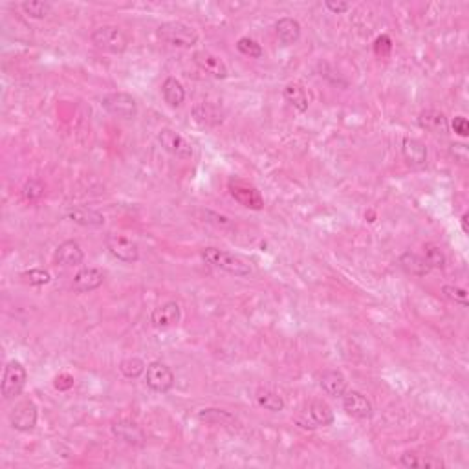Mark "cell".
<instances>
[{
  "mask_svg": "<svg viewBox=\"0 0 469 469\" xmlns=\"http://www.w3.org/2000/svg\"><path fill=\"white\" fill-rule=\"evenodd\" d=\"M202 259L208 262L209 266L218 268V270L226 271L229 275H235V277H250L252 275V266L247 264L244 259H240L235 253L224 252V250H218V247H204L202 250Z\"/></svg>",
  "mask_w": 469,
  "mask_h": 469,
  "instance_id": "6da1fadb",
  "label": "cell"
},
{
  "mask_svg": "<svg viewBox=\"0 0 469 469\" xmlns=\"http://www.w3.org/2000/svg\"><path fill=\"white\" fill-rule=\"evenodd\" d=\"M158 37L169 46L191 48L198 43V32L180 20H169L158 26Z\"/></svg>",
  "mask_w": 469,
  "mask_h": 469,
  "instance_id": "7a4b0ae2",
  "label": "cell"
},
{
  "mask_svg": "<svg viewBox=\"0 0 469 469\" xmlns=\"http://www.w3.org/2000/svg\"><path fill=\"white\" fill-rule=\"evenodd\" d=\"M297 426L304 429H318V427H328L334 423V411L327 402L322 400H312L304 403V407L295 416Z\"/></svg>",
  "mask_w": 469,
  "mask_h": 469,
  "instance_id": "3957f363",
  "label": "cell"
},
{
  "mask_svg": "<svg viewBox=\"0 0 469 469\" xmlns=\"http://www.w3.org/2000/svg\"><path fill=\"white\" fill-rule=\"evenodd\" d=\"M92 44L109 53H123L128 48V35L114 24H104L95 28L90 35Z\"/></svg>",
  "mask_w": 469,
  "mask_h": 469,
  "instance_id": "277c9868",
  "label": "cell"
},
{
  "mask_svg": "<svg viewBox=\"0 0 469 469\" xmlns=\"http://www.w3.org/2000/svg\"><path fill=\"white\" fill-rule=\"evenodd\" d=\"M28 381V372L24 369L20 361L11 360L4 367V376H2V398L13 400L20 396Z\"/></svg>",
  "mask_w": 469,
  "mask_h": 469,
  "instance_id": "5b68a950",
  "label": "cell"
},
{
  "mask_svg": "<svg viewBox=\"0 0 469 469\" xmlns=\"http://www.w3.org/2000/svg\"><path fill=\"white\" fill-rule=\"evenodd\" d=\"M101 107L109 114L121 119H134L137 116V103L132 95L127 92H110L101 97Z\"/></svg>",
  "mask_w": 469,
  "mask_h": 469,
  "instance_id": "8992f818",
  "label": "cell"
},
{
  "mask_svg": "<svg viewBox=\"0 0 469 469\" xmlns=\"http://www.w3.org/2000/svg\"><path fill=\"white\" fill-rule=\"evenodd\" d=\"M228 191L229 195L244 208L252 209V211L264 209V198H262L261 191L257 189L253 184H250V182L240 180V178H231L228 182Z\"/></svg>",
  "mask_w": 469,
  "mask_h": 469,
  "instance_id": "52a82bcc",
  "label": "cell"
},
{
  "mask_svg": "<svg viewBox=\"0 0 469 469\" xmlns=\"http://www.w3.org/2000/svg\"><path fill=\"white\" fill-rule=\"evenodd\" d=\"M175 372L163 361H152L145 370V383L151 390L158 394H165L175 387Z\"/></svg>",
  "mask_w": 469,
  "mask_h": 469,
  "instance_id": "ba28073f",
  "label": "cell"
},
{
  "mask_svg": "<svg viewBox=\"0 0 469 469\" xmlns=\"http://www.w3.org/2000/svg\"><path fill=\"white\" fill-rule=\"evenodd\" d=\"M104 246L110 252V255L116 257L118 261L127 262V264H134L140 259V247L132 238L118 235V233H109L104 237Z\"/></svg>",
  "mask_w": 469,
  "mask_h": 469,
  "instance_id": "9c48e42d",
  "label": "cell"
},
{
  "mask_svg": "<svg viewBox=\"0 0 469 469\" xmlns=\"http://www.w3.org/2000/svg\"><path fill=\"white\" fill-rule=\"evenodd\" d=\"M39 409L35 405L34 400H22L11 409L10 412V426L13 427L15 431L20 433H28L32 431L35 426H37V418H39Z\"/></svg>",
  "mask_w": 469,
  "mask_h": 469,
  "instance_id": "30bf717a",
  "label": "cell"
},
{
  "mask_svg": "<svg viewBox=\"0 0 469 469\" xmlns=\"http://www.w3.org/2000/svg\"><path fill=\"white\" fill-rule=\"evenodd\" d=\"M158 142L171 156L178 158V160L193 158V145L180 132H176L172 128H161L160 132H158Z\"/></svg>",
  "mask_w": 469,
  "mask_h": 469,
  "instance_id": "8fae6325",
  "label": "cell"
},
{
  "mask_svg": "<svg viewBox=\"0 0 469 469\" xmlns=\"http://www.w3.org/2000/svg\"><path fill=\"white\" fill-rule=\"evenodd\" d=\"M110 431L114 435V438H118L119 442H123L127 446L132 447H143L145 442H147V436L142 427L137 426L136 422L128 420V418H121V420H116L110 427Z\"/></svg>",
  "mask_w": 469,
  "mask_h": 469,
  "instance_id": "7c38bea8",
  "label": "cell"
},
{
  "mask_svg": "<svg viewBox=\"0 0 469 469\" xmlns=\"http://www.w3.org/2000/svg\"><path fill=\"white\" fill-rule=\"evenodd\" d=\"M343 409L348 416L358 418V420H369L374 414V407L365 394L360 390H346L341 396Z\"/></svg>",
  "mask_w": 469,
  "mask_h": 469,
  "instance_id": "4fadbf2b",
  "label": "cell"
},
{
  "mask_svg": "<svg viewBox=\"0 0 469 469\" xmlns=\"http://www.w3.org/2000/svg\"><path fill=\"white\" fill-rule=\"evenodd\" d=\"M193 61L202 72L215 79H226L229 76L228 64L224 62L222 57H218L217 53L209 52V50H198L193 53Z\"/></svg>",
  "mask_w": 469,
  "mask_h": 469,
  "instance_id": "5bb4252c",
  "label": "cell"
},
{
  "mask_svg": "<svg viewBox=\"0 0 469 469\" xmlns=\"http://www.w3.org/2000/svg\"><path fill=\"white\" fill-rule=\"evenodd\" d=\"M182 319V308L176 301H167V303L160 304L158 308L152 310L151 313V325L154 328H171L176 327Z\"/></svg>",
  "mask_w": 469,
  "mask_h": 469,
  "instance_id": "9a60e30c",
  "label": "cell"
},
{
  "mask_svg": "<svg viewBox=\"0 0 469 469\" xmlns=\"http://www.w3.org/2000/svg\"><path fill=\"white\" fill-rule=\"evenodd\" d=\"M68 220H72L77 226H83V228H103L104 226V217L95 211L92 208H86V205H70V208L64 211Z\"/></svg>",
  "mask_w": 469,
  "mask_h": 469,
  "instance_id": "2e32d148",
  "label": "cell"
},
{
  "mask_svg": "<svg viewBox=\"0 0 469 469\" xmlns=\"http://www.w3.org/2000/svg\"><path fill=\"white\" fill-rule=\"evenodd\" d=\"M104 283V271L100 268H81L74 275V290L79 294H88L100 288Z\"/></svg>",
  "mask_w": 469,
  "mask_h": 469,
  "instance_id": "e0dca14e",
  "label": "cell"
},
{
  "mask_svg": "<svg viewBox=\"0 0 469 469\" xmlns=\"http://www.w3.org/2000/svg\"><path fill=\"white\" fill-rule=\"evenodd\" d=\"M418 125L423 130L436 134V136H444V134L449 132V123H447L446 114L436 109H427L423 112H420V116H418Z\"/></svg>",
  "mask_w": 469,
  "mask_h": 469,
  "instance_id": "ac0fdd59",
  "label": "cell"
},
{
  "mask_svg": "<svg viewBox=\"0 0 469 469\" xmlns=\"http://www.w3.org/2000/svg\"><path fill=\"white\" fill-rule=\"evenodd\" d=\"M83 261H85V252H83V247L79 246L77 240H64L55 250V262L57 264L74 268V266L83 264Z\"/></svg>",
  "mask_w": 469,
  "mask_h": 469,
  "instance_id": "d6986e66",
  "label": "cell"
},
{
  "mask_svg": "<svg viewBox=\"0 0 469 469\" xmlns=\"http://www.w3.org/2000/svg\"><path fill=\"white\" fill-rule=\"evenodd\" d=\"M319 385L321 389L332 396V398H341L343 394L348 390V381H346L345 376L339 372V370H325L319 378Z\"/></svg>",
  "mask_w": 469,
  "mask_h": 469,
  "instance_id": "ffe728a7",
  "label": "cell"
},
{
  "mask_svg": "<svg viewBox=\"0 0 469 469\" xmlns=\"http://www.w3.org/2000/svg\"><path fill=\"white\" fill-rule=\"evenodd\" d=\"M402 154L411 167H423L427 163V147L416 137H405L402 143Z\"/></svg>",
  "mask_w": 469,
  "mask_h": 469,
  "instance_id": "44dd1931",
  "label": "cell"
},
{
  "mask_svg": "<svg viewBox=\"0 0 469 469\" xmlns=\"http://www.w3.org/2000/svg\"><path fill=\"white\" fill-rule=\"evenodd\" d=\"M275 34H277V39L280 43L286 44V46L295 44L301 39V24L292 17H280L275 22Z\"/></svg>",
  "mask_w": 469,
  "mask_h": 469,
  "instance_id": "7402d4cb",
  "label": "cell"
},
{
  "mask_svg": "<svg viewBox=\"0 0 469 469\" xmlns=\"http://www.w3.org/2000/svg\"><path fill=\"white\" fill-rule=\"evenodd\" d=\"M283 97H285V101L290 107H294L301 114H304L308 110V94H306V90H304V86L301 83H288L283 88Z\"/></svg>",
  "mask_w": 469,
  "mask_h": 469,
  "instance_id": "603a6c76",
  "label": "cell"
},
{
  "mask_svg": "<svg viewBox=\"0 0 469 469\" xmlns=\"http://www.w3.org/2000/svg\"><path fill=\"white\" fill-rule=\"evenodd\" d=\"M400 266L409 275H414V277H426V275L431 273V268L423 261V257L416 255L414 252H403L400 255Z\"/></svg>",
  "mask_w": 469,
  "mask_h": 469,
  "instance_id": "cb8c5ba5",
  "label": "cell"
},
{
  "mask_svg": "<svg viewBox=\"0 0 469 469\" xmlns=\"http://www.w3.org/2000/svg\"><path fill=\"white\" fill-rule=\"evenodd\" d=\"M161 94H163L165 103L169 104V107H172V109L180 107V104L185 101V88L176 77H167V79L163 81V85H161Z\"/></svg>",
  "mask_w": 469,
  "mask_h": 469,
  "instance_id": "d4e9b609",
  "label": "cell"
},
{
  "mask_svg": "<svg viewBox=\"0 0 469 469\" xmlns=\"http://www.w3.org/2000/svg\"><path fill=\"white\" fill-rule=\"evenodd\" d=\"M193 116H195L196 123H200L202 127H215L222 121V114L218 112V109L211 103H196L193 107Z\"/></svg>",
  "mask_w": 469,
  "mask_h": 469,
  "instance_id": "484cf974",
  "label": "cell"
},
{
  "mask_svg": "<svg viewBox=\"0 0 469 469\" xmlns=\"http://www.w3.org/2000/svg\"><path fill=\"white\" fill-rule=\"evenodd\" d=\"M255 402L259 407L266 409V411H271V412H280L285 411L286 403L285 400H283V396H280L279 393H275V390L271 389H259L255 394Z\"/></svg>",
  "mask_w": 469,
  "mask_h": 469,
  "instance_id": "4316f807",
  "label": "cell"
},
{
  "mask_svg": "<svg viewBox=\"0 0 469 469\" xmlns=\"http://www.w3.org/2000/svg\"><path fill=\"white\" fill-rule=\"evenodd\" d=\"M400 465H403V468H446V462L435 458V456L405 453V455L400 456Z\"/></svg>",
  "mask_w": 469,
  "mask_h": 469,
  "instance_id": "83f0119b",
  "label": "cell"
},
{
  "mask_svg": "<svg viewBox=\"0 0 469 469\" xmlns=\"http://www.w3.org/2000/svg\"><path fill=\"white\" fill-rule=\"evenodd\" d=\"M423 261L427 262L431 270H444L447 264L446 253L442 252L436 244H426L423 246Z\"/></svg>",
  "mask_w": 469,
  "mask_h": 469,
  "instance_id": "f1b7e54d",
  "label": "cell"
},
{
  "mask_svg": "<svg viewBox=\"0 0 469 469\" xmlns=\"http://www.w3.org/2000/svg\"><path fill=\"white\" fill-rule=\"evenodd\" d=\"M145 370H147V365L140 358H127L119 363V372L127 379L140 378L142 374H145Z\"/></svg>",
  "mask_w": 469,
  "mask_h": 469,
  "instance_id": "f546056e",
  "label": "cell"
},
{
  "mask_svg": "<svg viewBox=\"0 0 469 469\" xmlns=\"http://www.w3.org/2000/svg\"><path fill=\"white\" fill-rule=\"evenodd\" d=\"M198 418L205 423H220V426H226V423H231L235 418L233 414H229L228 411L224 409H204V411L198 412Z\"/></svg>",
  "mask_w": 469,
  "mask_h": 469,
  "instance_id": "4dcf8cb0",
  "label": "cell"
},
{
  "mask_svg": "<svg viewBox=\"0 0 469 469\" xmlns=\"http://www.w3.org/2000/svg\"><path fill=\"white\" fill-rule=\"evenodd\" d=\"M22 11L32 19H44L52 13V4L50 2H43V0H29V2H22Z\"/></svg>",
  "mask_w": 469,
  "mask_h": 469,
  "instance_id": "1f68e13d",
  "label": "cell"
},
{
  "mask_svg": "<svg viewBox=\"0 0 469 469\" xmlns=\"http://www.w3.org/2000/svg\"><path fill=\"white\" fill-rule=\"evenodd\" d=\"M237 50L242 53V55H246L250 59H261L264 55V50L257 41L250 37H240L237 41Z\"/></svg>",
  "mask_w": 469,
  "mask_h": 469,
  "instance_id": "d6a6232c",
  "label": "cell"
},
{
  "mask_svg": "<svg viewBox=\"0 0 469 469\" xmlns=\"http://www.w3.org/2000/svg\"><path fill=\"white\" fill-rule=\"evenodd\" d=\"M24 279V283H28L29 286H44L52 280V273L44 268H32V270L24 271L20 275Z\"/></svg>",
  "mask_w": 469,
  "mask_h": 469,
  "instance_id": "836d02e7",
  "label": "cell"
},
{
  "mask_svg": "<svg viewBox=\"0 0 469 469\" xmlns=\"http://www.w3.org/2000/svg\"><path fill=\"white\" fill-rule=\"evenodd\" d=\"M442 294L446 295L449 301L460 304V306H468V290L462 288V286L455 285H444L442 286Z\"/></svg>",
  "mask_w": 469,
  "mask_h": 469,
  "instance_id": "e575fe53",
  "label": "cell"
},
{
  "mask_svg": "<svg viewBox=\"0 0 469 469\" xmlns=\"http://www.w3.org/2000/svg\"><path fill=\"white\" fill-rule=\"evenodd\" d=\"M44 195V184L39 180H29L24 184L22 187V196L28 202H35V200L43 198Z\"/></svg>",
  "mask_w": 469,
  "mask_h": 469,
  "instance_id": "d590c367",
  "label": "cell"
},
{
  "mask_svg": "<svg viewBox=\"0 0 469 469\" xmlns=\"http://www.w3.org/2000/svg\"><path fill=\"white\" fill-rule=\"evenodd\" d=\"M393 52V39L389 35H379L374 41V53L378 57H389Z\"/></svg>",
  "mask_w": 469,
  "mask_h": 469,
  "instance_id": "8d00e7d4",
  "label": "cell"
},
{
  "mask_svg": "<svg viewBox=\"0 0 469 469\" xmlns=\"http://www.w3.org/2000/svg\"><path fill=\"white\" fill-rule=\"evenodd\" d=\"M53 385H55V389L57 390H70L74 387V376L68 374V372H61V374L55 376L53 379Z\"/></svg>",
  "mask_w": 469,
  "mask_h": 469,
  "instance_id": "74e56055",
  "label": "cell"
},
{
  "mask_svg": "<svg viewBox=\"0 0 469 469\" xmlns=\"http://www.w3.org/2000/svg\"><path fill=\"white\" fill-rule=\"evenodd\" d=\"M451 125H453V130H455L458 136H462V137L469 136V121L464 118V116H456Z\"/></svg>",
  "mask_w": 469,
  "mask_h": 469,
  "instance_id": "f35d334b",
  "label": "cell"
},
{
  "mask_svg": "<svg viewBox=\"0 0 469 469\" xmlns=\"http://www.w3.org/2000/svg\"><path fill=\"white\" fill-rule=\"evenodd\" d=\"M325 8H327L328 11H332L334 15H341L345 13V11H348L352 8L348 2H334V0H327L325 2Z\"/></svg>",
  "mask_w": 469,
  "mask_h": 469,
  "instance_id": "ab89813d",
  "label": "cell"
},
{
  "mask_svg": "<svg viewBox=\"0 0 469 469\" xmlns=\"http://www.w3.org/2000/svg\"><path fill=\"white\" fill-rule=\"evenodd\" d=\"M468 218H469V215H468V213H464V215H462V218H460V222H462V231H464V233H468V231H469V228H468Z\"/></svg>",
  "mask_w": 469,
  "mask_h": 469,
  "instance_id": "60d3db41",
  "label": "cell"
}]
</instances>
